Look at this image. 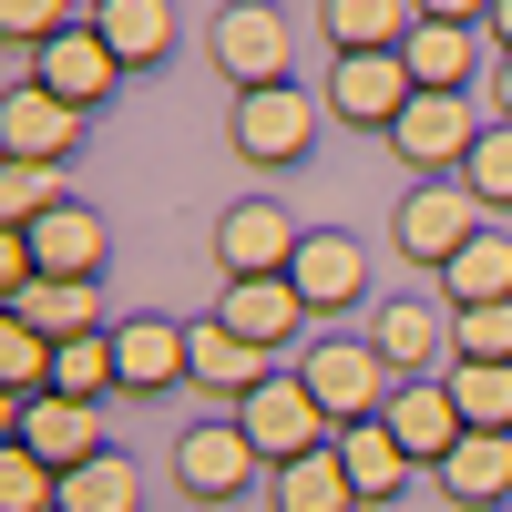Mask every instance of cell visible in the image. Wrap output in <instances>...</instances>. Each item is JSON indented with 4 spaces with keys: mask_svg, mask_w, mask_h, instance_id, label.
Instances as JSON below:
<instances>
[{
    "mask_svg": "<svg viewBox=\"0 0 512 512\" xmlns=\"http://www.w3.org/2000/svg\"><path fill=\"white\" fill-rule=\"evenodd\" d=\"M113 369H123V400L185 390V318H113Z\"/></svg>",
    "mask_w": 512,
    "mask_h": 512,
    "instance_id": "18",
    "label": "cell"
},
{
    "mask_svg": "<svg viewBox=\"0 0 512 512\" xmlns=\"http://www.w3.org/2000/svg\"><path fill=\"white\" fill-rule=\"evenodd\" d=\"M256 472H267V461H256V441L236 431V410H205L195 431H175V492L185 502L226 512L236 492H256Z\"/></svg>",
    "mask_w": 512,
    "mask_h": 512,
    "instance_id": "6",
    "label": "cell"
},
{
    "mask_svg": "<svg viewBox=\"0 0 512 512\" xmlns=\"http://www.w3.org/2000/svg\"><path fill=\"white\" fill-rule=\"evenodd\" d=\"M482 103H492V123H512V52L492 62V82H482Z\"/></svg>",
    "mask_w": 512,
    "mask_h": 512,
    "instance_id": "38",
    "label": "cell"
},
{
    "mask_svg": "<svg viewBox=\"0 0 512 512\" xmlns=\"http://www.w3.org/2000/svg\"><path fill=\"white\" fill-rule=\"evenodd\" d=\"M472 52H482L472 21H410V41H400V62H410L420 93H472Z\"/></svg>",
    "mask_w": 512,
    "mask_h": 512,
    "instance_id": "22",
    "label": "cell"
},
{
    "mask_svg": "<svg viewBox=\"0 0 512 512\" xmlns=\"http://www.w3.org/2000/svg\"><path fill=\"white\" fill-rule=\"evenodd\" d=\"M31 236V256H41V277H103V256H113V226L93 216L82 195H62L41 226H21Z\"/></svg>",
    "mask_w": 512,
    "mask_h": 512,
    "instance_id": "20",
    "label": "cell"
},
{
    "mask_svg": "<svg viewBox=\"0 0 512 512\" xmlns=\"http://www.w3.org/2000/svg\"><path fill=\"white\" fill-rule=\"evenodd\" d=\"M420 21V0H318V41L328 52H400Z\"/></svg>",
    "mask_w": 512,
    "mask_h": 512,
    "instance_id": "23",
    "label": "cell"
},
{
    "mask_svg": "<svg viewBox=\"0 0 512 512\" xmlns=\"http://www.w3.org/2000/svg\"><path fill=\"white\" fill-rule=\"evenodd\" d=\"M451 400H461V431H512V359H451Z\"/></svg>",
    "mask_w": 512,
    "mask_h": 512,
    "instance_id": "29",
    "label": "cell"
},
{
    "mask_svg": "<svg viewBox=\"0 0 512 512\" xmlns=\"http://www.w3.org/2000/svg\"><path fill=\"white\" fill-rule=\"evenodd\" d=\"M62 205V175L52 164H0V226H41Z\"/></svg>",
    "mask_w": 512,
    "mask_h": 512,
    "instance_id": "34",
    "label": "cell"
},
{
    "mask_svg": "<svg viewBox=\"0 0 512 512\" xmlns=\"http://www.w3.org/2000/svg\"><path fill=\"white\" fill-rule=\"evenodd\" d=\"M31 82H41V93H62V103H82V113H93V103H113L123 62H113V41L93 31V11H82L62 41H41V52H31Z\"/></svg>",
    "mask_w": 512,
    "mask_h": 512,
    "instance_id": "13",
    "label": "cell"
},
{
    "mask_svg": "<svg viewBox=\"0 0 512 512\" xmlns=\"http://www.w3.org/2000/svg\"><path fill=\"white\" fill-rule=\"evenodd\" d=\"M82 134H93V113L62 103V93H41L31 72L0 93V164H52V175H62V164L82 154Z\"/></svg>",
    "mask_w": 512,
    "mask_h": 512,
    "instance_id": "8",
    "label": "cell"
},
{
    "mask_svg": "<svg viewBox=\"0 0 512 512\" xmlns=\"http://www.w3.org/2000/svg\"><path fill=\"white\" fill-rule=\"evenodd\" d=\"M0 441L41 451L52 472H82V461H103V451H113V441H103V410H93V400H62V390L11 400V410H0Z\"/></svg>",
    "mask_w": 512,
    "mask_h": 512,
    "instance_id": "11",
    "label": "cell"
},
{
    "mask_svg": "<svg viewBox=\"0 0 512 512\" xmlns=\"http://www.w3.org/2000/svg\"><path fill=\"white\" fill-rule=\"evenodd\" d=\"M431 482H441L451 512H512V431H461V451Z\"/></svg>",
    "mask_w": 512,
    "mask_h": 512,
    "instance_id": "19",
    "label": "cell"
},
{
    "mask_svg": "<svg viewBox=\"0 0 512 512\" xmlns=\"http://www.w3.org/2000/svg\"><path fill=\"white\" fill-rule=\"evenodd\" d=\"M318 103H328V123H349V134H390V123L420 103V82H410L400 52H338L328 82H318Z\"/></svg>",
    "mask_w": 512,
    "mask_h": 512,
    "instance_id": "7",
    "label": "cell"
},
{
    "mask_svg": "<svg viewBox=\"0 0 512 512\" xmlns=\"http://www.w3.org/2000/svg\"><path fill=\"white\" fill-rule=\"evenodd\" d=\"M482 226H492V216H482V195L461 185V175H441V185H410V195H400V216H390V246L410 256V267H431V277H441L451 256L482 236Z\"/></svg>",
    "mask_w": 512,
    "mask_h": 512,
    "instance_id": "5",
    "label": "cell"
},
{
    "mask_svg": "<svg viewBox=\"0 0 512 512\" xmlns=\"http://www.w3.org/2000/svg\"><path fill=\"white\" fill-rule=\"evenodd\" d=\"M0 318H31L52 349H62V338H82V328H113V318H103V277H41V287H21Z\"/></svg>",
    "mask_w": 512,
    "mask_h": 512,
    "instance_id": "21",
    "label": "cell"
},
{
    "mask_svg": "<svg viewBox=\"0 0 512 512\" xmlns=\"http://www.w3.org/2000/svg\"><path fill=\"white\" fill-rule=\"evenodd\" d=\"M205 62H216L226 93L287 82V62H297V21H287V11H267V0H226V11L205 21Z\"/></svg>",
    "mask_w": 512,
    "mask_h": 512,
    "instance_id": "3",
    "label": "cell"
},
{
    "mask_svg": "<svg viewBox=\"0 0 512 512\" xmlns=\"http://www.w3.org/2000/svg\"><path fill=\"white\" fill-rule=\"evenodd\" d=\"M420 21H472V31H482V21H492V0H420Z\"/></svg>",
    "mask_w": 512,
    "mask_h": 512,
    "instance_id": "37",
    "label": "cell"
},
{
    "mask_svg": "<svg viewBox=\"0 0 512 512\" xmlns=\"http://www.w3.org/2000/svg\"><path fill=\"white\" fill-rule=\"evenodd\" d=\"M267 502L277 512H359V482H349V461H338V441H328L308 461H287V472H267Z\"/></svg>",
    "mask_w": 512,
    "mask_h": 512,
    "instance_id": "27",
    "label": "cell"
},
{
    "mask_svg": "<svg viewBox=\"0 0 512 512\" xmlns=\"http://www.w3.org/2000/svg\"><path fill=\"white\" fill-rule=\"evenodd\" d=\"M461 185L482 195V216H512V123H482L472 164H461Z\"/></svg>",
    "mask_w": 512,
    "mask_h": 512,
    "instance_id": "33",
    "label": "cell"
},
{
    "mask_svg": "<svg viewBox=\"0 0 512 512\" xmlns=\"http://www.w3.org/2000/svg\"><path fill=\"white\" fill-rule=\"evenodd\" d=\"M297 379L318 390V410L338 420V431L379 420V410H390V390H400V369L369 349V328H359V338H308V349H297Z\"/></svg>",
    "mask_w": 512,
    "mask_h": 512,
    "instance_id": "2",
    "label": "cell"
},
{
    "mask_svg": "<svg viewBox=\"0 0 512 512\" xmlns=\"http://www.w3.org/2000/svg\"><path fill=\"white\" fill-rule=\"evenodd\" d=\"M0 390H11V400L52 390V338H41L31 318H0Z\"/></svg>",
    "mask_w": 512,
    "mask_h": 512,
    "instance_id": "31",
    "label": "cell"
},
{
    "mask_svg": "<svg viewBox=\"0 0 512 512\" xmlns=\"http://www.w3.org/2000/svg\"><path fill=\"white\" fill-rule=\"evenodd\" d=\"M369 349L390 359L400 379H441V359H451V308H431V297H390V308L369 318Z\"/></svg>",
    "mask_w": 512,
    "mask_h": 512,
    "instance_id": "16",
    "label": "cell"
},
{
    "mask_svg": "<svg viewBox=\"0 0 512 512\" xmlns=\"http://www.w3.org/2000/svg\"><path fill=\"white\" fill-rule=\"evenodd\" d=\"M0 512H62V472L21 441H0Z\"/></svg>",
    "mask_w": 512,
    "mask_h": 512,
    "instance_id": "32",
    "label": "cell"
},
{
    "mask_svg": "<svg viewBox=\"0 0 512 512\" xmlns=\"http://www.w3.org/2000/svg\"><path fill=\"white\" fill-rule=\"evenodd\" d=\"M297 246H308V226H297L277 195H236L216 216V277H287Z\"/></svg>",
    "mask_w": 512,
    "mask_h": 512,
    "instance_id": "10",
    "label": "cell"
},
{
    "mask_svg": "<svg viewBox=\"0 0 512 512\" xmlns=\"http://www.w3.org/2000/svg\"><path fill=\"white\" fill-rule=\"evenodd\" d=\"M62 512H144V472L123 451L82 461V472H62Z\"/></svg>",
    "mask_w": 512,
    "mask_h": 512,
    "instance_id": "30",
    "label": "cell"
},
{
    "mask_svg": "<svg viewBox=\"0 0 512 512\" xmlns=\"http://www.w3.org/2000/svg\"><path fill=\"white\" fill-rule=\"evenodd\" d=\"M52 390H62V400H93V410L123 390V369H113V328L62 338V349H52Z\"/></svg>",
    "mask_w": 512,
    "mask_h": 512,
    "instance_id": "28",
    "label": "cell"
},
{
    "mask_svg": "<svg viewBox=\"0 0 512 512\" xmlns=\"http://www.w3.org/2000/svg\"><path fill=\"white\" fill-rule=\"evenodd\" d=\"M297 297H308V318H338V308H359L369 297V246L359 236H338V226H318L308 246H297Z\"/></svg>",
    "mask_w": 512,
    "mask_h": 512,
    "instance_id": "17",
    "label": "cell"
},
{
    "mask_svg": "<svg viewBox=\"0 0 512 512\" xmlns=\"http://www.w3.org/2000/svg\"><path fill=\"white\" fill-rule=\"evenodd\" d=\"M236 431L256 441V461H267V472H287V461H308V451L338 441V420L318 410V390H308L297 369H277L267 390H246V400H236Z\"/></svg>",
    "mask_w": 512,
    "mask_h": 512,
    "instance_id": "4",
    "label": "cell"
},
{
    "mask_svg": "<svg viewBox=\"0 0 512 512\" xmlns=\"http://www.w3.org/2000/svg\"><path fill=\"white\" fill-rule=\"evenodd\" d=\"M451 359H512V297L502 308H451Z\"/></svg>",
    "mask_w": 512,
    "mask_h": 512,
    "instance_id": "36",
    "label": "cell"
},
{
    "mask_svg": "<svg viewBox=\"0 0 512 512\" xmlns=\"http://www.w3.org/2000/svg\"><path fill=\"white\" fill-rule=\"evenodd\" d=\"M502 297H512V236L482 226V236L441 267V308H502Z\"/></svg>",
    "mask_w": 512,
    "mask_h": 512,
    "instance_id": "26",
    "label": "cell"
},
{
    "mask_svg": "<svg viewBox=\"0 0 512 512\" xmlns=\"http://www.w3.org/2000/svg\"><path fill=\"white\" fill-rule=\"evenodd\" d=\"M472 144H482V113H472V93H420V103L390 123V154L410 164L420 185L461 175V164H472Z\"/></svg>",
    "mask_w": 512,
    "mask_h": 512,
    "instance_id": "9",
    "label": "cell"
},
{
    "mask_svg": "<svg viewBox=\"0 0 512 512\" xmlns=\"http://www.w3.org/2000/svg\"><path fill=\"white\" fill-rule=\"evenodd\" d=\"M338 461H349V482H359V512H390L400 482L420 472V461L390 441V420H359V431H338Z\"/></svg>",
    "mask_w": 512,
    "mask_h": 512,
    "instance_id": "25",
    "label": "cell"
},
{
    "mask_svg": "<svg viewBox=\"0 0 512 512\" xmlns=\"http://www.w3.org/2000/svg\"><path fill=\"white\" fill-rule=\"evenodd\" d=\"M318 123L328 103H308L297 82H256V93H226V154L246 175H287V164L318 154Z\"/></svg>",
    "mask_w": 512,
    "mask_h": 512,
    "instance_id": "1",
    "label": "cell"
},
{
    "mask_svg": "<svg viewBox=\"0 0 512 512\" xmlns=\"http://www.w3.org/2000/svg\"><path fill=\"white\" fill-rule=\"evenodd\" d=\"M93 31L113 41L123 72H154L175 52V0H93Z\"/></svg>",
    "mask_w": 512,
    "mask_h": 512,
    "instance_id": "24",
    "label": "cell"
},
{
    "mask_svg": "<svg viewBox=\"0 0 512 512\" xmlns=\"http://www.w3.org/2000/svg\"><path fill=\"white\" fill-rule=\"evenodd\" d=\"M72 21H82V0H0V31L21 41V62L41 52V41H62Z\"/></svg>",
    "mask_w": 512,
    "mask_h": 512,
    "instance_id": "35",
    "label": "cell"
},
{
    "mask_svg": "<svg viewBox=\"0 0 512 512\" xmlns=\"http://www.w3.org/2000/svg\"><path fill=\"white\" fill-rule=\"evenodd\" d=\"M482 31H492V52H512V0H492V21H482Z\"/></svg>",
    "mask_w": 512,
    "mask_h": 512,
    "instance_id": "39",
    "label": "cell"
},
{
    "mask_svg": "<svg viewBox=\"0 0 512 512\" xmlns=\"http://www.w3.org/2000/svg\"><path fill=\"white\" fill-rule=\"evenodd\" d=\"M379 420H390V441L420 461V472H441V461L461 451V400H451V379H400Z\"/></svg>",
    "mask_w": 512,
    "mask_h": 512,
    "instance_id": "15",
    "label": "cell"
},
{
    "mask_svg": "<svg viewBox=\"0 0 512 512\" xmlns=\"http://www.w3.org/2000/svg\"><path fill=\"white\" fill-rule=\"evenodd\" d=\"M216 318L236 338H256V349H297V338H308V297H297V277H226Z\"/></svg>",
    "mask_w": 512,
    "mask_h": 512,
    "instance_id": "14",
    "label": "cell"
},
{
    "mask_svg": "<svg viewBox=\"0 0 512 512\" xmlns=\"http://www.w3.org/2000/svg\"><path fill=\"white\" fill-rule=\"evenodd\" d=\"M267 379H277V349L236 338L216 308H205V318H185V390H205L216 410H236L246 390H267Z\"/></svg>",
    "mask_w": 512,
    "mask_h": 512,
    "instance_id": "12",
    "label": "cell"
}]
</instances>
